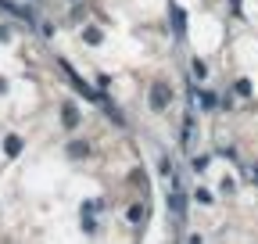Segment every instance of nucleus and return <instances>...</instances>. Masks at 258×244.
<instances>
[{"mask_svg":"<svg viewBox=\"0 0 258 244\" xmlns=\"http://www.w3.org/2000/svg\"><path fill=\"white\" fill-rule=\"evenodd\" d=\"M172 219H176V227L183 223V187H179V179L172 183Z\"/></svg>","mask_w":258,"mask_h":244,"instance_id":"nucleus-1","label":"nucleus"},{"mask_svg":"<svg viewBox=\"0 0 258 244\" xmlns=\"http://www.w3.org/2000/svg\"><path fill=\"white\" fill-rule=\"evenodd\" d=\"M165 97H169V94H165V86H161V83L151 90V104H154V112H161V108H165Z\"/></svg>","mask_w":258,"mask_h":244,"instance_id":"nucleus-2","label":"nucleus"}]
</instances>
